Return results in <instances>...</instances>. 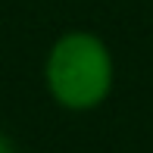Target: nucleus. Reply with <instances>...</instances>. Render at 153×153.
Masks as SVG:
<instances>
[{
  "label": "nucleus",
  "instance_id": "nucleus-2",
  "mask_svg": "<svg viewBox=\"0 0 153 153\" xmlns=\"http://www.w3.org/2000/svg\"><path fill=\"white\" fill-rule=\"evenodd\" d=\"M0 153H16V144H13L3 131H0Z\"/></svg>",
  "mask_w": 153,
  "mask_h": 153
},
{
  "label": "nucleus",
  "instance_id": "nucleus-1",
  "mask_svg": "<svg viewBox=\"0 0 153 153\" xmlns=\"http://www.w3.org/2000/svg\"><path fill=\"white\" fill-rule=\"evenodd\" d=\"M116 85V59L109 44L88 28H69L44 56V88L56 106L69 113H91Z\"/></svg>",
  "mask_w": 153,
  "mask_h": 153
}]
</instances>
